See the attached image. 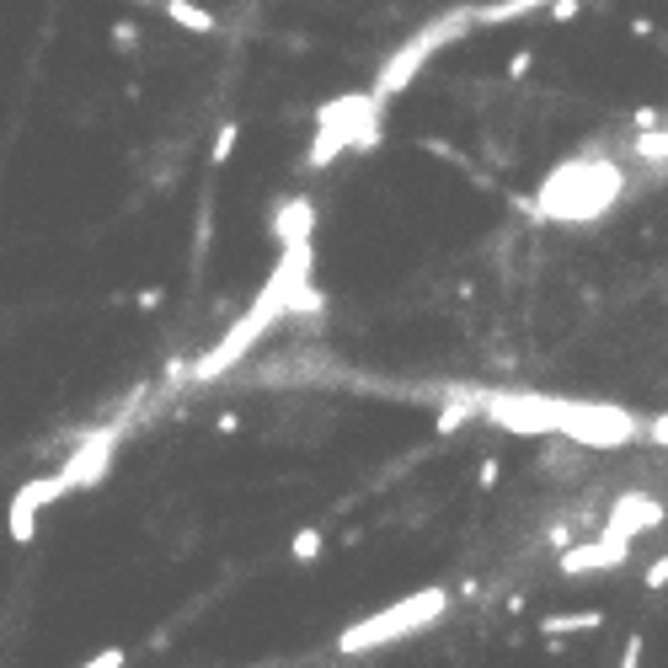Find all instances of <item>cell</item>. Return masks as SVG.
<instances>
[{
  "label": "cell",
  "instance_id": "cell-5",
  "mask_svg": "<svg viewBox=\"0 0 668 668\" xmlns=\"http://www.w3.org/2000/svg\"><path fill=\"white\" fill-rule=\"evenodd\" d=\"M604 610H572V615H546L540 620V636H578V631H599Z\"/></svg>",
  "mask_w": 668,
  "mask_h": 668
},
{
  "label": "cell",
  "instance_id": "cell-9",
  "mask_svg": "<svg viewBox=\"0 0 668 668\" xmlns=\"http://www.w3.org/2000/svg\"><path fill=\"white\" fill-rule=\"evenodd\" d=\"M236 139H241V123H225L220 139H214V166H225L230 155H236Z\"/></svg>",
  "mask_w": 668,
  "mask_h": 668
},
{
  "label": "cell",
  "instance_id": "cell-15",
  "mask_svg": "<svg viewBox=\"0 0 668 668\" xmlns=\"http://www.w3.org/2000/svg\"><path fill=\"white\" fill-rule=\"evenodd\" d=\"M134 38H139L134 22H118V27H113V43H129V49H134Z\"/></svg>",
  "mask_w": 668,
  "mask_h": 668
},
{
  "label": "cell",
  "instance_id": "cell-13",
  "mask_svg": "<svg viewBox=\"0 0 668 668\" xmlns=\"http://www.w3.org/2000/svg\"><path fill=\"white\" fill-rule=\"evenodd\" d=\"M497 471H503V460H481V471H476V487H492Z\"/></svg>",
  "mask_w": 668,
  "mask_h": 668
},
{
  "label": "cell",
  "instance_id": "cell-2",
  "mask_svg": "<svg viewBox=\"0 0 668 668\" xmlns=\"http://www.w3.org/2000/svg\"><path fill=\"white\" fill-rule=\"evenodd\" d=\"M444 615H449V588H423V594H407L401 604H391V610H380V615H369L364 626H353L343 642H337V652H364V647L396 642V636L428 631V626H439Z\"/></svg>",
  "mask_w": 668,
  "mask_h": 668
},
{
  "label": "cell",
  "instance_id": "cell-4",
  "mask_svg": "<svg viewBox=\"0 0 668 668\" xmlns=\"http://www.w3.org/2000/svg\"><path fill=\"white\" fill-rule=\"evenodd\" d=\"M626 562H631V540H615V535L599 530V540L562 551V562H556V567H562L567 578H583V572H610V567H626Z\"/></svg>",
  "mask_w": 668,
  "mask_h": 668
},
{
  "label": "cell",
  "instance_id": "cell-6",
  "mask_svg": "<svg viewBox=\"0 0 668 668\" xmlns=\"http://www.w3.org/2000/svg\"><path fill=\"white\" fill-rule=\"evenodd\" d=\"M161 11H166L177 27H188V33H220V22H214L204 6H193V0H161Z\"/></svg>",
  "mask_w": 668,
  "mask_h": 668
},
{
  "label": "cell",
  "instance_id": "cell-10",
  "mask_svg": "<svg viewBox=\"0 0 668 668\" xmlns=\"http://www.w3.org/2000/svg\"><path fill=\"white\" fill-rule=\"evenodd\" d=\"M642 439L658 444V449H668V417H647V423H642Z\"/></svg>",
  "mask_w": 668,
  "mask_h": 668
},
{
  "label": "cell",
  "instance_id": "cell-3",
  "mask_svg": "<svg viewBox=\"0 0 668 668\" xmlns=\"http://www.w3.org/2000/svg\"><path fill=\"white\" fill-rule=\"evenodd\" d=\"M663 519H668V508L658 503L652 492H620L610 508H604V535H615V540H642V535H658L663 530Z\"/></svg>",
  "mask_w": 668,
  "mask_h": 668
},
{
  "label": "cell",
  "instance_id": "cell-12",
  "mask_svg": "<svg viewBox=\"0 0 668 668\" xmlns=\"http://www.w3.org/2000/svg\"><path fill=\"white\" fill-rule=\"evenodd\" d=\"M123 663H129V652H123V647H107V652H102V658L91 663V668H123Z\"/></svg>",
  "mask_w": 668,
  "mask_h": 668
},
{
  "label": "cell",
  "instance_id": "cell-8",
  "mask_svg": "<svg viewBox=\"0 0 668 668\" xmlns=\"http://www.w3.org/2000/svg\"><path fill=\"white\" fill-rule=\"evenodd\" d=\"M321 540H326L321 530H300V535H294V546H289L294 562H316V556H321Z\"/></svg>",
  "mask_w": 668,
  "mask_h": 668
},
{
  "label": "cell",
  "instance_id": "cell-14",
  "mask_svg": "<svg viewBox=\"0 0 668 668\" xmlns=\"http://www.w3.org/2000/svg\"><path fill=\"white\" fill-rule=\"evenodd\" d=\"M530 65H535V54H514L508 59V75H530Z\"/></svg>",
  "mask_w": 668,
  "mask_h": 668
},
{
  "label": "cell",
  "instance_id": "cell-7",
  "mask_svg": "<svg viewBox=\"0 0 668 668\" xmlns=\"http://www.w3.org/2000/svg\"><path fill=\"white\" fill-rule=\"evenodd\" d=\"M642 588H647V594H663V588H668V551L652 556V562L642 567Z\"/></svg>",
  "mask_w": 668,
  "mask_h": 668
},
{
  "label": "cell",
  "instance_id": "cell-1",
  "mask_svg": "<svg viewBox=\"0 0 668 668\" xmlns=\"http://www.w3.org/2000/svg\"><path fill=\"white\" fill-rule=\"evenodd\" d=\"M620 188H626V172L610 161V155H572V161H562L556 172L535 188V214L540 220H562V225H583V220H599L604 209L620 198Z\"/></svg>",
  "mask_w": 668,
  "mask_h": 668
},
{
  "label": "cell",
  "instance_id": "cell-11",
  "mask_svg": "<svg viewBox=\"0 0 668 668\" xmlns=\"http://www.w3.org/2000/svg\"><path fill=\"white\" fill-rule=\"evenodd\" d=\"M620 668H642V631L626 636V647H620Z\"/></svg>",
  "mask_w": 668,
  "mask_h": 668
}]
</instances>
